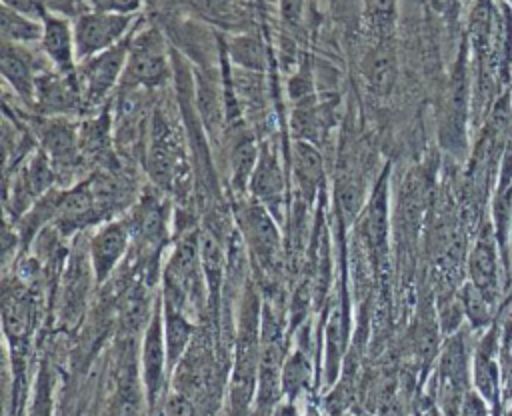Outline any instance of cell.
<instances>
[{
    "label": "cell",
    "mask_w": 512,
    "mask_h": 416,
    "mask_svg": "<svg viewBox=\"0 0 512 416\" xmlns=\"http://www.w3.org/2000/svg\"><path fill=\"white\" fill-rule=\"evenodd\" d=\"M230 54H232V58L238 64H242L246 68H252V70L260 68L262 66V58H264L258 40H252V38H238V40H234L232 46H230Z\"/></svg>",
    "instance_id": "cell-31"
},
{
    "label": "cell",
    "mask_w": 512,
    "mask_h": 416,
    "mask_svg": "<svg viewBox=\"0 0 512 416\" xmlns=\"http://www.w3.org/2000/svg\"><path fill=\"white\" fill-rule=\"evenodd\" d=\"M240 224L250 252L262 268H272L280 250V232L274 216L260 202L252 200L244 204L240 212Z\"/></svg>",
    "instance_id": "cell-10"
},
{
    "label": "cell",
    "mask_w": 512,
    "mask_h": 416,
    "mask_svg": "<svg viewBox=\"0 0 512 416\" xmlns=\"http://www.w3.org/2000/svg\"><path fill=\"white\" fill-rule=\"evenodd\" d=\"M314 366L310 352L304 346H296L284 360L282 368V394L294 402L312 382Z\"/></svg>",
    "instance_id": "cell-24"
},
{
    "label": "cell",
    "mask_w": 512,
    "mask_h": 416,
    "mask_svg": "<svg viewBox=\"0 0 512 416\" xmlns=\"http://www.w3.org/2000/svg\"><path fill=\"white\" fill-rule=\"evenodd\" d=\"M198 248H200V264L206 278V286L212 294H216L224 276V250L212 232H204L200 236Z\"/></svg>",
    "instance_id": "cell-26"
},
{
    "label": "cell",
    "mask_w": 512,
    "mask_h": 416,
    "mask_svg": "<svg viewBox=\"0 0 512 416\" xmlns=\"http://www.w3.org/2000/svg\"><path fill=\"white\" fill-rule=\"evenodd\" d=\"M460 302H462L464 316L470 320L472 328H488L494 322L492 320L494 306L484 298V294L472 282H466L462 286Z\"/></svg>",
    "instance_id": "cell-28"
},
{
    "label": "cell",
    "mask_w": 512,
    "mask_h": 416,
    "mask_svg": "<svg viewBox=\"0 0 512 416\" xmlns=\"http://www.w3.org/2000/svg\"><path fill=\"white\" fill-rule=\"evenodd\" d=\"M364 84L374 96H388L398 78L396 52L388 40H380L362 62Z\"/></svg>",
    "instance_id": "cell-18"
},
{
    "label": "cell",
    "mask_w": 512,
    "mask_h": 416,
    "mask_svg": "<svg viewBox=\"0 0 512 416\" xmlns=\"http://www.w3.org/2000/svg\"><path fill=\"white\" fill-rule=\"evenodd\" d=\"M458 416H492V410H490L488 402L472 388V390L466 394Z\"/></svg>",
    "instance_id": "cell-33"
},
{
    "label": "cell",
    "mask_w": 512,
    "mask_h": 416,
    "mask_svg": "<svg viewBox=\"0 0 512 416\" xmlns=\"http://www.w3.org/2000/svg\"><path fill=\"white\" fill-rule=\"evenodd\" d=\"M178 168V144L168 122L156 114L152 128V142L148 150V172L156 184L168 186Z\"/></svg>",
    "instance_id": "cell-17"
},
{
    "label": "cell",
    "mask_w": 512,
    "mask_h": 416,
    "mask_svg": "<svg viewBox=\"0 0 512 416\" xmlns=\"http://www.w3.org/2000/svg\"><path fill=\"white\" fill-rule=\"evenodd\" d=\"M146 402L144 392H140L136 388V384L126 382L118 388L112 408H110V416H142V404Z\"/></svg>",
    "instance_id": "cell-30"
},
{
    "label": "cell",
    "mask_w": 512,
    "mask_h": 416,
    "mask_svg": "<svg viewBox=\"0 0 512 416\" xmlns=\"http://www.w3.org/2000/svg\"><path fill=\"white\" fill-rule=\"evenodd\" d=\"M4 332L10 340L26 342L32 334V304L24 294H6L4 296Z\"/></svg>",
    "instance_id": "cell-25"
},
{
    "label": "cell",
    "mask_w": 512,
    "mask_h": 416,
    "mask_svg": "<svg viewBox=\"0 0 512 416\" xmlns=\"http://www.w3.org/2000/svg\"><path fill=\"white\" fill-rule=\"evenodd\" d=\"M92 2L98 6V10L128 14L138 6L140 0H92Z\"/></svg>",
    "instance_id": "cell-34"
},
{
    "label": "cell",
    "mask_w": 512,
    "mask_h": 416,
    "mask_svg": "<svg viewBox=\"0 0 512 416\" xmlns=\"http://www.w3.org/2000/svg\"><path fill=\"white\" fill-rule=\"evenodd\" d=\"M230 142H228V164H230V178H232V186L236 190H248V182L250 176L254 172V166L258 162L260 156V148L256 144V140L252 138L250 132H246L244 128H236L228 132Z\"/></svg>",
    "instance_id": "cell-21"
},
{
    "label": "cell",
    "mask_w": 512,
    "mask_h": 416,
    "mask_svg": "<svg viewBox=\"0 0 512 416\" xmlns=\"http://www.w3.org/2000/svg\"><path fill=\"white\" fill-rule=\"evenodd\" d=\"M348 334H350V316L348 306L344 300H340L328 314L324 324V338H322V370H324V382L330 386L338 372L340 364L346 354L348 346Z\"/></svg>",
    "instance_id": "cell-14"
},
{
    "label": "cell",
    "mask_w": 512,
    "mask_h": 416,
    "mask_svg": "<svg viewBox=\"0 0 512 416\" xmlns=\"http://www.w3.org/2000/svg\"><path fill=\"white\" fill-rule=\"evenodd\" d=\"M284 190H286V182H284L282 166L276 154L268 146H262L258 162L248 182V192L252 200L260 202L264 208L272 212V216H276L284 202Z\"/></svg>",
    "instance_id": "cell-12"
},
{
    "label": "cell",
    "mask_w": 512,
    "mask_h": 416,
    "mask_svg": "<svg viewBox=\"0 0 512 416\" xmlns=\"http://www.w3.org/2000/svg\"><path fill=\"white\" fill-rule=\"evenodd\" d=\"M288 352L284 350V340L280 326L268 306L262 308L260 324V350H258V376L254 406L262 416H270L280 404L282 396V368Z\"/></svg>",
    "instance_id": "cell-1"
},
{
    "label": "cell",
    "mask_w": 512,
    "mask_h": 416,
    "mask_svg": "<svg viewBox=\"0 0 512 416\" xmlns=\"http://www.w3.org/2000/svg\"><path fill=\"white\" fill-rule=\"evenodd\" d=\"M306 416H318V414H316V410H308V414H306Z\"/></svg>",
    "instance_id": "cell-37"
},
{
    "label": "cell",
    "mask_w": 512,
    "mask_h": 416,
    "mask_svg": "<svg viewBox=\"0 0 512 416\" xmlns=\"http://www.w3.org/2000/svg\"><path fill=\"white\" fill-rule=\"evenodd\" d=\"M132 228L128 220H110L104 222L88 244V258L94 272L96 284L108 280V276L116 270L120 260L124 258L130 246Z\"/></svg>",
    "instance_id": "cell-9"
},
{
    "label": "cell",
    "mask_w": 512,
    "mask_h": 416,
    "mask_svg": "<svg viewBox=\"0 0 512 416\" xmlns=\"http://www.w3.org/2000/svg\"><path fill=\"white\" fill-rule=\"evenodd\" d=\"M498 360H500V376H502V402L506 408L508 402L512 400V318H506L500 324Z\"/></svg>",
    "instance_id": "cell-29"
},
{
    "label": "cell",
    "mask_w": 512,
    "mask_h": 416,
    "mask_svg": "<svg viewBox=\"0 0 512 416\" xmlns=\"http://www.w3.org/2000/svg\"><path fill=\"white\" fill-rule=\"evenodd\" d=\"M360 236L372 254H382L388 240V182L386 174L374 186L358 220Z\"/></svg>",
    "instance_id": "cell-16"
},
{
    "label": "cell",
    "mask_w": 512,
    "mask_h": 416,
    "mask_svg": "<svg viewBox=\"0 0 512 416\" xmlns=\"http://www.w3.org/2000/svg\"><path fill=\"white\" fill-rule=\"evenodd\" d=\"M500 244L490 222L482 224L468 254V278L494 306L500 298Z\"/></svg>",
    "instance_id": "cell-8"
},
{
    "label": "cell",
    "mask_w": 512,
    "mask_h": 416,
    "mask_svg": "<svg viewBox=\"0 0 512 416\" xmlns=\"http://www.w3.org/2000/svg\"><path fill=\"white\" fill-rule=\"evenodd\" d=\"M40 46L56 72L64 76H76L78 58L74 46V28H70L66 20L44 16Z\"/></svg>",
    "instance_id": "cell-13"
},
{
    "label": "cell",
    "mask_w": 512,
    "mask_h": 416,
    "mask_svg": "<svg viewBox=\"0 0 512 416\" xmlns=\"http://www.w3.org/2000/svg\"><path fill=\"white\" fill-rule=\"evenodd\" d=\"M168 352H166V340H164V324H162V304L158 300L156 308L152 310V316L146 324L144 336H142V348H140V376H142V392L146 396V404L150 408L156 406L166 372H168Z\"/></svg>",
    "instance_id": "cell-7"
},
{
    "label": "cell",
    "mask_w": 512,
    "mask_h": 416,
    "mask_svg": "<svg viewBox=\"0 0 512 416\" xmlns=\"http://www.w3.org/2000/svg\"><path fill=\"white\" fill-rule=\"evenodd\" d=\"M130 46L132 40L124 38L116 46L78 64L76 76L82 90V100L98 104L116 84H120V78L128 62Z\"/></svg>",
    "instance_id": "cell-4"
},
{
    "label": "cell",
    "mask_w": 512,
    "mask_h": 416,
    "mask_svg": "<svg viewBox=\"0 0 512 416\" xmlns=\"http://www.w3.org/2000/svg\"><path fill=\"white\" fill-rule=\"evenodd\" d=\"M396 0H368V14L372 24L384 34V30L392 24Z\"/></svg>",
    "instance_id": "cell-32"
},
{
    "label": "cell",
    "mask_w": 512,
    "mask_h": 416,
    "mask_svg": "<svg viewBox=\"0 0 512 416\" xmlns=\"http://www.w3.org/2000/svg\"><path fill=\"white\" fill-rule=\"evenodd\" d=\"M162 324H164V340L168 352V368L174 370L190 350V342L194 336V324L184 312L182 306L162 298Z\"/></svg>",
    "instance_id": "cell-19"
},
{
    "label": "cell",
    "mask_w": 512,
    "mask_h": 416,
    "mask_svg": "<svg viewBox=\"0 0 512 416\" xmlns=\"http://www.w3.org/2000/svg\"><path fill=\"white\" fill-rule=\"evenodd\" d=\"M2 74L6 82L14 88L22 102L32 104L36 100V72L34 64L28 60V54L18 46L4 42L2 44Z\"/></svg>",
    "instance_id": "cell-20"
},
{
    "label": "cell",
    "mask_w": 512,
    "mask_h": 416,
    "mask_svg": "<svg viewBox=\"0 0 512 416\" xmlns=\"http://www.w3.org/2000/svg\"><path fill=\"white\" fill-rule=\"evenodd\" d=\"M270 416H298V410H296L294 402L288 400V402H280Z\"/></svg>",
    "instance_id": "cell-35"
},
{
    "label": "cell",
    "mask_w": 512,
    "mask_h": 416,
    "mask_svg": "<svg viewBox=\"0 0 512 416\" xmlns=\"http://www.w3.org/2000/svg\"><path fill=\"white\" fill-rule=\"evenodd\" d=\"M82 102L78 76H64L60 72H44L36 76V100L44 114H62Z\"/></svg>",
    "instance_id": "cell-15"
},
{
    "label": "cell",
    "mask_w": 512,
    "mask_h": 416,
    "mask_svg": "<svg viewBox=\"0 0 512 416\" xmlns=\"http://www.w3.org/2000/svg\"><path fill=\"white\" fill-rule=\"evenodd\" d=\"M500 322H492L472 352V388L488 402L492 416H502V376H500Z\"/></svg>",
    "instance_id": "cell-6"
},
{
    "label": "cell",
    "mask_w": 512,
    "mask_h": 416,
    "mask_svg": "<svg viewBox=\"0 0 512 416\" xmlns=\"http://www.w3.org/2000/svg\"><path fill=\"white\" fill-rule=\"evenodd\" d=\"M170 78V64L162 38L156 30H148L132 40L128 62L120 78V90L156 88Z\"/></svg>",
    "instance_id": "cell-3"
},
{
    "label": "cell",
    "mask_w": 512,
    "mask_h": 416,
    "mask_svg": "<svg viewBox=\"0 0 512 416\" xmlns=\"http://www.w3.org/2000/svg\"><path fill=\"white\" fill-rule=\"evenodd\" d=\"M52 180H54L52 160L44 150H38L14 174L12 196H10L14 214H22L30 206H34L48 192Z\"/></svg>",
    "instance_id": "cell-11"
},
{
    "label": "cell",
    "mask_w": 512,
    "mask_h": 416,
    "mask_svg": "<svg viewBox=\"0 0 512 416\" xmlns=\"http://www.w3.org/2000/svg\"><path fill=\"white\" fill-rule=\"evenodd\" d=\"M292 172L300 192L306 200H312L324 180L322 156L312 142L296 140L292 144Z\"/></svg>",
    "instance_id": "cell-23"
},
{
    "label": "cell",
    "mask_w": 512,
    "mask_h": 416,
    "mask_svg": "<svg viewBox=\"0 0 512 416\" xmlns=\"http://www.w3.org/2000/svg\"><path fill=\"white\" fill-rule=\"evenodd\" d=\"M366 416H368V414H366Z\"/></svg>",
    "instance_id": "cell-38"
},
{
    "label": "cell",
    "mask_w": 512,
    "mask_h": 416,
    "mask_svg": "<svg viewBox=\"0 0 512 416\" xmlns=\"http://www.w3.org/2000/svg\"><path fill=\"white\" fill-rule=\"evenodd\" d=\"M132 16L120 12L96 10L82 14L74 24V46L78 64L116 46L124 40L126 30L130 28Z\"/></svg>",
    "instance_id": "cell-5"
},
{
    "label": "cell",
    "mask_w": 512,
    "mask_h": 416,
    "mask_svg": "<svg viewBox=\"0 0 512 416\" xmlns=\"http://www.w3.org/2000/svg\"><path fill=\"white\" fill-rule=\"evenodd\" d=\"M38 136H40L42 150L48 154L52 162L70 164L76 158L80 138L76 134V128L68 120L64 118L44 120L38 130Z\"/></svg>",
    "instance_id": "cell-22"
},
{
    "label": "cell",
    "mask_w": 512,
    "mask_h": 416,
    "mask_svg": "<svg viewBox=\"0 0 512 416\" xmlns=\"http://www.w3.org/2000/svg\"><path fill=\"white\" fill-rule=\"evenodd\" d=\"M502 416H512V400L508 402V406H506V412H504Z\"/></svg>",
    "instance_id": "cell-36"
},
{
    "label": "cell",
    "mask_w": 512,
    "mask_h": 416,
    "mask_svg": "<svg viewBox=\"0 0 512 416\" xmlns=\"http://www.w3.org/2000/svg\"><path fill=\"white\" fill-rule=\"evenodd\" d=\"M2 36L4 42L10 44H28L32 40L42 38V26L26 16H22L16 8H2Z\"/></svg>",
    "instance_id": "cell-27"
},
{
    "label": "cell",
    "mask_w": 512,
    "mask_h": 416,
    "mask_svg": "<svg viewBox=\"0 0 512 416\" xmlns=\"http://www.w3.org/2000/svg\"><path fill=\"white\" fill-rule=\"evenodd\" d=\"M468 68L464 54L456 62L450 80L446 84L440 116H438V140L442 148L454 156L466 152V122H468Z\"/></svg>",
    "instance_id": "cell-2"
}]
</instances>
